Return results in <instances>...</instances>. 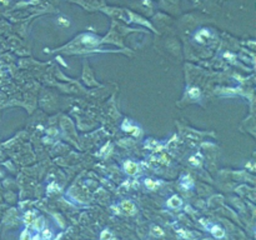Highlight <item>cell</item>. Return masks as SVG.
Listing matches in <instances>:
<instances>
[{
    "instance_id": "12",
    "label": "cell",
    "mask_w": 256,
    "mask_h": 240,
    "mask_svg": "<svg viewBox=\"0 0 256 240\" xmlns=\"http://www.w3.org/2000/svg\"><path fill=\"white\" fill-rule=\"evenodd\" d=\"M20 240H31V236H30V233L28 230H24L20 235Z\"/></svg>"
},
{
    "instance_id": "8",
    "label": "cell",
    "mask_w": 256,
    "mask_h": 240,
    "mask_svg": "<svg viewBox=\"0 0 256 240\" xmlns=\"http://www.w3.org/2000/svg\"><path fill=\"white\" fill-rule=\"evenodd\" d=\"M113 235L109 230H103L101 234H100V240H111Z\"/></svg>"
},
{
    "instance_id": "2",
    "label": "cell",
    "mask_w": 256,
    "mask_h": 240,
    "mask_svg": "<svg viewBox=\"0 0 256 240\" xmlns=\"http://www.w3.org/2000/svg\"><path fill=\"white\" fill-rule=\"evenodd\" d=\"M181 204H182V200H181L179 196H176V195L171 196V198L168 200V206L171 208V209H178V208L181 206Z\"/></svg>"
},
{
    "instance_id": "3",
    "label": "cell",
    "mask_w": 256,
    "mask_h": 240,
    "mask_svg": "<svg viewBox=\"0 0 256 240\" xmlns=\"http://www.w3.org/2000/svg\"><path fill=\"white\" fill-rule=\"evenodd\" d=\"M121 208H123V210L126 213V214H129V215H132V214H135V211H136V209H135V205H134L131 202H123L121 203Z\"/></svg>"
},
{
    "instance_id": "9",
    "label": "cell",
    "mask_w": 256,
    "mask_h": 240,
    "mask_svg": "<svg viewBox=\"0 0 256 240\" xmlns=\"http://www.w3.org/2000/svg\"><path fill=\"white\" fill-rule=\"evenodd\" d=\"M34 221H35V224H34V228H35L36 230H40V229L43 228V225H44V219H43V218H39L38 220L35 219Z\"/></svg>"
},
{
    "instance_id": "4",
    "label": "cell",
    "mask_w": 256,
    "mask_h": 240,
    "mask_svg": "<svg viewBox=\"0 0 256 240\" xmlns=\"http://www.w3.org/2000/svg\"><path fill=\"white\" fill-rule=\"evenodd\" d=\"M124 169H125V171L128 173L129 175H135L136 171H138V165L134 162H126L124 164Z\"/></svg>"
},
{
    "instance_id": "10",
    "label": "cell",
    "mask_w": 256,
    "mask_h": 240,
    "mask_svg": "<svg viewBox=\"0 0 256 240\" xmlns=\"http://www.w3.org/2000/svg\"><path fill=\"white\" fill-rule=\"evenodd\" d=\"M145 185H146V188H149L150 190H153V189H155L157 186V183H155V181H153L150 179H146L145 180Z\"/></svg>"
},
{
    "instance_id": "5",
    "label": "cell",
    "mask_w": 256,
    "mask_h": 240,
    "mask_svg": "<svg viewBox=\"0 0 256 240\" xmlns=\"http://www.w3.org/2000/svg\"><path fill=\"white\" fill-rule=\"evenodd\" d=\"M178 235H179L180 238L185 239V240H194V239H195V234H193V233H190V231H185V230H182V229H179V230H178Z\"/></svg>"
},
{
    "instance_id": "14",
    "label": "cell",
    "mask_w": 256,
    "mask_h": 240,
    "mask_svg": "<svg viewBox=\"0 0 256 240\" xmlns=\"http://www.w3.org/2000/svg\"><path fill=\"white\" fill-rule=\"evenodd\" d=\"M31 240H43V239H41V238H40V236H39V235L36 234V235H35V236H34V238H33Z\"/></svg>"
},
{
    "instance_id": "6",
    "label": "cell",
    "mask_w": 256,
    "mask_h": 240,
    "mask_svg": "<svg viewBox=\"0 0 256 240\" xmlns=\"http://www.w3.org/2000/svg\"><path fill=\"white\" fill-rule=\"evenodd\" d=\"M150 233H151L153 236H156V238L164 235V230L161 229L160 226H157V225H153L151 226V228H150Z\"/></svg>"
},
{
    "instance_id": "1",
    "label": "cell",
    "mask_w": 256,
    "mask_h": 240,
    "mask_svg": "<svg viewBox=\"0 0 256 240\" xmlns=\"http://www.w3.org/2000/svg\"><path fill=\"white\" fill-rule=\"evenodd\" d=\"M209 230L211 231V234L216 239H221V238L225 236V230L222 228H220V226H218V225H210Z\"/></svg>"
},
{
    "instance_id": "15",
    "label": "cell",
    "mask_w": 256,
    "mask_h": 240,
    "mask_svg": "<svg viewBox=\"0 0 256 240\" xmlns=\"http://www.w3.org/2000/svg\"><path fill=\"white\" fill-rule=\"evenodd\" d=\"M205 240H210V239H205Z\"/></svg>"
},
{
    "instance_id": "13",
    "label": "cell",
    "mask_w": 256,
    "mask_h": 240,
    "mask_svg": "<svg viewBox=\"0 0 256 240\" xmlns=\"http://www.w3.org/2000/svg\"><path fill=\"white\" fill-rule=\"evenodd\" d=\"M189 95H190L191 98H196V96H199V89H196V88L190 89V90H189Z\"/></svg>"
},
{
    "instance_id": "11",
    "label": "cell",
    "mask_w": 256,
    "mask_h": 240,
    "mask_svg": "<svg viewBox=\"0 0 256 240\" xmlns=\"http://www.w3.org/2000/svg\"><path fill=\"white\" fill-rule=\"evenodd\" d=\"M51 235H52V233H51V230L50 229H43V239H45V240H49L50 238H51Z\"/></svg>"
},
{
    "instance_id": "7",
    "label": "cell",
    "mask_w": 256,
    "mask_h": 240,
    "mask_svg": "<svg viewBox=\"0 0 256 240\" xmlns=\"http://www.w3.org/2000/svg\"><path fill=\"white\" fill-rule=\"evenodd\" d=\"M34 220H35V214L33 211H28L26 214L24 215V223L26 224V225H31L33 223H34Z\"/></svg>"
}]
</instances>
